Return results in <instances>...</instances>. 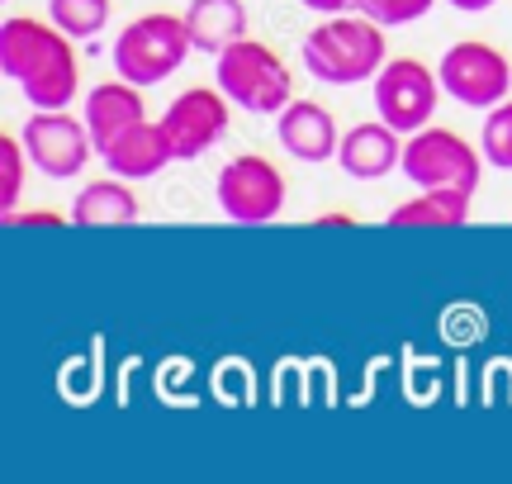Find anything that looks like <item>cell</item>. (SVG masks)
Listing matches in <instances>:
<instances>
[{"mask_svg":"<svg viewBox=\"0 0 512 484\" xmlns=\"http://www.w3.org/2000/svg\"><path fill=\"white\" fill-rule=\"evenodd\" d=\"M470 190L460 186H432V190H418L413 200L389 209V228H456V224H470Z\"/></svg>","mask_w":512,"mask_h":484,"instance_id":"16","label":"cell"},{"mask_svg":"<svg viewBox=\"0 0 512 484\" xmlns=\"http://www.w3.org/2000/svg\"><path fill=\"white\" fill-rule=\"evenodd\" d=\"M185 24H190L195 53L219 57V53H228L233 43L247 38L252 15H247L242 0H190V5H185Z\"/></svg>","mask_w":512,"mask_h":484,"instance_id":"15","label":"cell"},{"mask_svg":"<svg viewBox=\"0 0 512 484\" xmlns=\"http://www.w3.org/2000/svg\"><path fill=\"white\" fill-rule=\"evenodd\" d=\"M114 15V0H48V19L62 34L95 38Z\"/></svg>","mask_w":512,"mask_h":484,"instance_id":"18","label":"cell"},{"mask_svg":"<svg viewBox=\"0 0 512 484\" xmlns=\"http://www.w3.org/2000/svg\"><path fill=\"white\" fill-rule=\"evenodd\" d=\"M441 91L451 95L465 110H494L498 100H508L512 91V62L498 53L494 43L479 38H460L451 43L437 62Z\"/></svg>","mask_w":512,"mask_h":484,"instance_id":"6","label":"cell"},{"mask_svg":"<svg viewBox=\"0 0 512 484\" xmlns=\"http://www.w3.org/2000/svg\"><path fill=\"white\" fill-rule=\"evenodd\" d=\"M157 124H162L176 162H195V157H204V152L228 133V124H233V100L223 95L219 81H214V86H190V91H181L166 105V114Z\"/></svg>","mask_w":512,"mask_h":484,"instance_id":"10","label":"cell"},{"mask_svg":"<svg viewBox=\"0 0 512 484\" xmlns=\"http://www.w3.org/2000/svg\"><path fill=\"white\" fill-rule=\"evenodd\" d=\"M432 5H437V0H356V10L370 15L375 24H384V29H403V24H413V19L427 15Z\"/></svg>","mask_w":512,"mask_h":484,"instance_id":"21","label":"cell"},{"mask_svg":"<svg viewBox=\"0 0 512 484\" xmlns=\"http://www.w3.org/2000/svg\"><path fill=\"white\" fill-rule=\"evenodd\" d=\"M446 5H456V10H465V15H479V10H494L498 0H446Z\"/></svg>","mask_w":512,"mask_h":484,"instance_id":"24","label":"cell"},{"mask_svg":"<svg viewBox=\"0 0 512 484\" xmlns=\"http://www.w3.org/2000/svg\"><path fill=\"white\" fill-rule=\"evenodd\" d=\"M304 10H313V15H342V10H351L356 0H299Z\"/></svg>","mask_w":512,"mask_h":484,"instance_id":"23","label":"cell"},{"mask_svg":"<svg viewBox=\"0 0 512 484\" xmlns=\"http://www.w3.org/2000/svg\"><path fill=\"white\" fill-rule=\"evenodd\" d=\"M190 53H195V43H190L185 15L152 10V15H138L128 29H119V38H114V72L147 91V86L166 81L171 72H181V62Z\"/></svg>","mask_w":512,"mask_h":484,"instance_id":"3","label":"cell"},{"mask_svg":"<svg viewBox=\"0 0 512 484\" xmlns=\"http://www.w3.org/2000/svg\"><path fill=\"white\" fill-rule=\"evenodd\" d=\"M100 162L110 167V176H124V181H147V176L166 171V162H176V152H171V143H166L162 124L138 119L133 129H124L110 148L100 152Z\"/></svg>","mask_w":512,"mask_h":484,"instance_id":"14","label":"cell"},{"mask_svg":"<svg viewBox=\"0 0 512 484\" xmlns=\"http://www.w3.org/2000/svg\"><path fill=\"white\" fill-rule=\"evenodd\" d=\"M214 62H219V67H214V81H219L223 95H228L233 105H242V110L280 114L294 100L290 67L280 62V53H275V48L256 43V38L233 43V48H228V53H219Z\"/></svg>","mask_w":512,"mask_h":484,"instance_id":"4","label":"cell"},{"mask_svg":"<svg viewBox=\"0 0 512 484\" xmlns=\"http://www.w3.org/2000/svg\"><path fill=\"white\" fill-rule=\"evenodd\" d=\"M399 171L413 181L418 190L432 186H460L475 195L479 176H484V148L465 143L456 129H441V124H422L418 133L403 138V162Z\"/></svg>","mask_w":512,"mask_h":484,"instance_id":"5","label":"cell"},{"mask_svg":"<svg viewBox=\"0 0 512 484\" xmlns=\"http://www.w3.org/2000/svg\"><path fill=\"white\" fill-rule=\"evenodd\" d=\"M24 152L48 181H72L86 171L95 152V138L86 129V119H76L72 110H34L24 119Z\"/></svg>","mask_w":512,"mask_h":484,"instance_id":"9","label":"cell"},{"mask_svg":"<svg viewBox=\"0 0 512 484\" xmlns=\"http://www.w3.org/2000/svg\"><path fill=\"white\" fill-rule=\"evenodd\" d=\"M370 91H375V114L384 124H394L399 133H418L422 124H432L441 95H446L441 76L418 57H389L375 72Z\"/></svg>","mask_w":512,"mask_h":484,"instance_id":"7","label":"cell"},{"mask_svg":"<svg viewBox=\"0 0 512 484\" xmlns=\"http://www.w3.org/2000/svg\"><path fill=\"white\" fill-rule=\"evenodd\" d=\"M403 138L408 133H399L394 124H384V119L351 124L342 133V143H337V162L356 181H380V176H389L403 162Z\"/></svg>","mask_w":512,"mask_h":484,"instance_id":"12","label":"cell"},{"mask_svg":"<svg viewBox=\"0 0 512 484\" xmlns=\"http://www.w3.org/2000/svg\"><path fill=\"white\" fill-rule=\"evenodd\" d=\"M138 195L124 186V176H110V181H91V186L76 195L72 205V224L86 228H105V224H138Z\"/></svg>","mask_w":512,"mask_h":484,"instance_id":"17","label":"cell"},{"mask_svg":"<svg viewBox=\"0 0 512 484\" xmlns=\"http://www.w3.org/2000/svg\"><path fill=\"white\" fill-rule=\"evenodd\" d=\"M275 138L294 162H328V157H337L342 129H337L332 110H323L318 100H290L275 114Z\"/></svg>","mask_w":512,"mask_h":484,"instance_id":"11","label":"cell"},{"mask_svg":"<svg viewBox=\"0 0 512 484\" xmlns=\"http://www.w3.org/2000/svg\"><path fill=\"white\" fill-rule=\"evenodd\" d=\"M81 119H86V129H91V138H95V157H100L119 133L133 129L138 119H147L143 86H133L124 76H119V81H100V86H91V95H86Z\"/></svg>","mask_w":512,"mask_h":484,"instance_id":"13","label":"cell"},{"mask_svg":"<svg viewBox=\"0 0 512 484\" xmlns=\"http://www.w3.org/2000/svg\"><path fill=\"white\" fill-rule=\"evenodd\" d=\"M0 72L15 81L34 110H67L81 91V62L72 34H62L53 19L10 15L0 24Z\"/></svg>","mask_w":512,"mask_h":484,"instance_id":"1","label":"cell"},{"mask_svg":"<svg viewBox=\"0 0 512 484\" xmlns=\"http://www.w3.org/2000/svg\"><path fill=\"white\" fill-rule=\"evenodd\" d=\"M214 195H219L223 219L256 228V224L280 219V209H285V195H290V190H285V176H280V167H275L271 157L242 152V157H233V162L219 171Z\"/></svg>","mask_w":512,"mask_h":484,"instance_id":"8","label":"cell"},{"mask_svg":"<svg viewBox=\"0 0 512 484\" xmlns=\"http://www.w3.org/2000/svg\"><path fill=\"white\" fill-rule=\"evenodd\" d=\"M24 167H29L24 138L0 133V214H5V219L19 209V195H24Z\"/></svg>","mask_w":512,"mask_h":484,"instance_id":"19","label":"cell"},{"mask_svg":"<svg viewBox=\"0 0 512 484\" xmlns=\"http://www.w3.org/2000/svg\"><path fill=\"white\" fill-rule=\"evenodd\" d=\"M479 148H484V162L512 171V100H498L494 110H484Z\"/></svg>","mask_w":512,"mask_h":484,"instance_id":"20","label":"cell"},{"mask_svg":"<svg viewBox=\"0 0 512 484\" xmlns=\"http://www.w3.org/2000/svg\"><path fill=\"white\" fill-rule=\"evenodd\" d=\"M5 224L15 228V224H53V228H62V224H72V219H62V214H53V209H15Z\"/></svg>","mask_w":512,"mask_h":484,"instance_id":"22","label":"cell"},{"mask_svg":"<svg viewBox=\"0 0 512 484\" xmlns=\"http://www.w3.org/2000/svg\"><path fill=\"white\" fill-rule=\"evenodd\" d=\"M304 67L309 76L328 81V86H361L375 81L384 62H389V43H384V24H375L370 15H323L318 29H309L304 38Z\"/></svg>","mask_w":512,"mask_h":484,"instance_id":"2","label":"cell"}]
</instances>
